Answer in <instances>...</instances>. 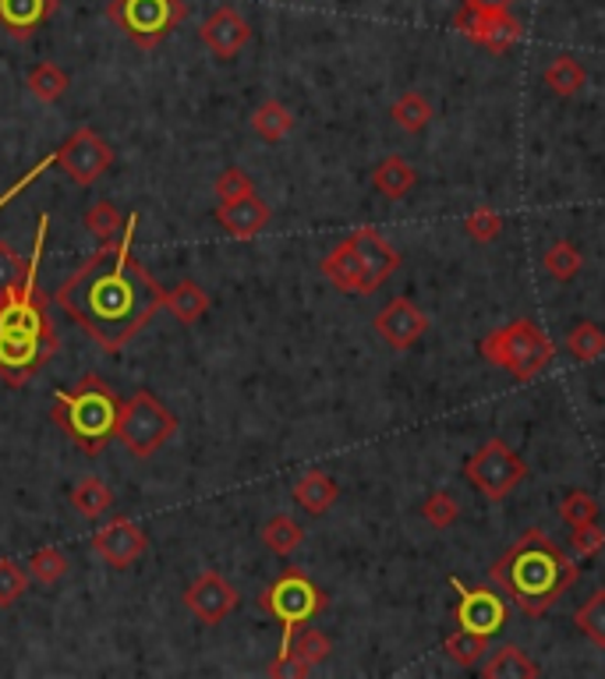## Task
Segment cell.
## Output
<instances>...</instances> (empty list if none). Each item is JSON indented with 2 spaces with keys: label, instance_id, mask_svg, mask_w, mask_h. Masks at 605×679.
Segmentation results:
<instances>
[{
  "label": "cell",
  "instance_id": "11",
  "mask_svg": "<svg viewBox=\"0 0 605 679\" xmlns=\"http://www.w3.org/2000/svg\"><path fill=\"white\" fill-rule=\"evenodd\" d=\"M450 588L461 594L457 608H453V619H457L461 630L471 634H482V637H493L507 626V599L493 588H464L457 576H450Z\"/></svg>",
  "mask_w": 605,
  "mask_h": 679
},
{
  "label": "cell",
  "instance_id": "36",
  "mask_svg": "<svg viewBox=\"0 0 605 679\" xmlns=\"http://www.w3.org/2000/svg\"><path fill=\"white\" fill-rule=\"evenodd\" d=\"M86 230L99 245H107V241H117V237H121L125 219H121V213H117L114 202H96V206L86 213Z\"/></svg>",
  "mask_w": 605,
  "mask_h": 679
},
{
  "label": "cell",
  "instance_id": "24",
  "mask_svg": "<svg viewBox=\"0 0 605 679\" xmlns=\"http://www.w3.org/2000/svg\"><path fill=\"white\" fill-rule=\"evenodd\" d=\"M166 309L181 322V326H195V322L209 312V294L202 291L195 280H181L171 294H166Z\"/></svg>",
  "mask_w": 605,
  "mask_h": 679
},
{
  "label": "cell",
  "instance_id": "29",
  "mask_svg": "<svg viewBox=\"0 0 605 679\" xmlns=\"http://www.w3.org/2000/svg\"><path fill=\"white\" fill-rule=\"evenodd\" d=\"M67 499H72V509H75L78 517H89V520H93V517H104L107 509H110V488L89 474V478L75 482L72 496H67Z\"/></svg>",
  "mask_w": 605,
  "mask_h": 679
},
{
  "label": "cell",
  "instance_id": "1",
  "mask_svg": "<svg viewBox=\"0 0 605 679\" xmlns=\"http://www.w3.org/2000/svg\"><path fill=\"white\" fill-rule=\"evenodd\" d=\"M134 227H139V216H128L121 237L99 245L57 291L61 312L107 354L125 351L131 336L142 333L153 315L166 309L160 280L131 251Z\"/></svg>",
  "mask_w": 605,
  "mask_h": 679
},
{
  "label": "cell",
  "instance_id": "19",
  "mask_svg": "<svg viewBox=\"0 0 605 679\" xmlns=\"http://www.w3.org/2000/svg\"><path fill=\"white\" fill-rule=\"evenodd\" d=\"M57 0H0V29L14 40H29L40 25L54 19Z\"/></svg>",
  "mask_w": 605,
  "mask_h": 679
},
{
  "label": "cell",
  "instance_id": "28",
  "mask_svg": "<svg viewBox=\"0 0 605 679\" xmlns=\"http://www.w3.org/2000/svg\"><path fill=\"white\" fill-rule=\"evenodd\" d=\"M390 117H393V125L403 128L408 134H418V131H425L429 121H432V104L422 96V93H403L397 104L390 107Z\"/></svg>",
  "mask_w": 605,
  "mask_h": 679
},
{
  "label": "cell",
  "instance_id": "35",
  "mask_svg": "<svg viewBox=\"0 0 605 679\" xmlns=\"http://www.w3.org/2000/svg\"><path fill=\"white\" fill-rule=\"evenodd\" d=\"M443 651H446L453 661H457V666L471 669L485 651H489V637L471 634V630H453V634L443 640Z\"/></svg>",
  "mask_w": 605,
  "mask_h": 679
},
{
  "label": "cell",
  "instance_id": "27",
  "mask_svg": "<svg viewBox=\"0 0 605 679\" xmlns=\"http://www.w3.org/2000/svg\"><path fill=\"white\" fill-rule=\"evenodd\" d=\"M67 89H72V78H67V72L57 64L43 61L29 72V93L36 96L40 104H57Z\"/></svg>",
  "mask_w": 605,
  "mask_h": 679
},
{
  "label": "cell",
  "instance_id": "2",
  "mask_svg": "<svg viewBox=\"0 0 605 679\" xmlns=\"http://www.w3.org/2000/svg\"><path fill=\"white\" fill-rule=\"evenodd\" d=\"M50 216H40L36 245L19 287L0 294V382L25 386L32 376H40L46 362L61 351V336L50 315V298L40 287V259L46 245Z\"/></svg>",
  "mask_w": 605,
  "mask_h": 679
},
{
  "label": "cell",
  "instance_id": "3",
  "mask_svg": "<svg viewBox=\"0 0 605 679\" xmlns=\"http://www.w3.org/2000/svg\"><path fill=\"white\" fill-rule=\"evenodd\" d=\"M496 588L507 591V599L531 619H542L563 594L574 588L577 567L545 531H525L514 546L489 567Z\"/></svg>",
  "mask_w": 605,
  "mask_h": 679
},
{
  "label": "cell",
  "instance_id": "16",
  "mask_svg": "<svg viewBox=\"0 0 605 679\" xmlns=\"http://www.w3.org/2000/svg\"><path fill=\"white\" fill-rule=\"evenodd\" d=\"M372 326H376V333H379L393 351H408V347H414L418 340L429 333V315L418 309L414 301L393 298V301L376 315Z\"/></svg>",
  "mask_w": 605,
  "mask_h": 679
},
{
  "label": "cell",
  "instance_id": "8",
  "mask_svg": "<svg viewBox=\"0 0 605 679\" xmlns=\"http://www.w3.org/2000/svg\"><path fill=\"white\" fill-rule=\"evenodd\" d=\"M174 432H177V418L149 389H139L131 400H125L117 439L128 446L134 461H149Z\"/></svg>",
  "mask_w": 605,
  "mask_h": 679
},
{
  "label": "cell",
  "instance_id": "40",
  "mask_svg": "<svg viewBox=\"0 0 605 679\" xmlns=\"http://www.w3.org/2000/svg\"><path fill=\"white\" fill-rule=\"evenodd\" d=\"M29 588V573L14 559H0V608H11Z\"/></svg>",
  "mask_w": 605,
  "mask_h": 679
},
{
  "label": "cell",
  "instance_id": "4",
  "mask_svg": "<svg viewBox=\"0 0 605 679\" xmlns=\"http://www.w3.org/2000/svg\"><path fill=\"white\" fill-rule=\"evenodd\" d=\"M121 407L125 400L99 379L86 376L78 379L75 389H57L50 418L57 429L72 439L78 450H86L89 456L104 450L110 439H117V424H121Z\"/></svg>",
  "mask_w": 605,
  "mask_h": 679
},
{
  "label": "cell",
  "instance_id": "26",
  "mask_svg": "<svg viewBox=\"0 0 605 679\" xmlns=\"http://www.w3.org/2000/svg\"><path fill=\"white\" fill-rule=\"evenodd\" d=\"M251 131L262 142H283L294 131V114L280 104V99H266V104L251 114Z\"/></svg>",
  "mask_w": 605,
  "mask_h": 679
},
{
  "label": "cell",
  "instance_id": "30",
  "mask_svg": "<svg viewBox=\"0 0 605 679\" xmlns=\"http://www.w3.org/2000/svg\"><path fill=\"white\" fill-rule=\"evenodd\" d=\"M545 85L557 96H577L584 85H587V72H584V64L574 61V57H557L549 67H545Z\"/></svg>",
  "mask_w": 605,
  "mask_h": 679
},
{
  "label": "cell",
  "instance_id": "37",
  "mask_svg": "<svg viewBox=\"0 0 605 679\" xmlns=\"http://www.w3.org/2000/svg\"><path fill=\"white\" fill-rule=\"evenodd\" d=\"M598 514H602L598 499L592 496V492H584V488L566 492L563 503H560V517L570 524V528H584V524H595Z\"/></svg>",
  "mask_w": 605,
  "mask_h": 679
},
{
  "label": "cell",
  "instance_id": "18",
  "mask_svg": "<svg viewBox=\"0 0 605 679\" xmlns=\"http://www.w3.org/2000/svg\"><path fill=\"white\" fill-rule=\"evenodd\" d=\"M213 219L220 224L230 237H238V241H248V237H256L269 227V219H273V213H269L266 202L251 192L245 198H234V202H220L213 213Z\"/></svg>",
  "mask_w": 605,
  "mask_h": 679
},
{
  "label": "cell",
  "instance_id": "41",
  "mask_svg": "<svg viewBox=\"0 0 605 679\" xmlns=\"http://www.w3.org/2000/svg\"><path fill=\"white\" fill-rule=\"evenodd\" d=\"M29 262L22 259L19 251H14L8 241H0V294H8L11 287H19L22 277H25Z\"/></svg>",
  "mask_w": 605,
  "mask_h": 679
},
{
  "label": "cell",
  "instance_id": "34",
  "mask_svg": "<svg viewBox=\"0 0 605 679\" xmlns=\"http://www.w3.org/2000/svg\"><path fill=\"white\" fill-rule=\"evenodd\" d=\"M577 630L595 644V648H605V591H595L577 613H574Z\"/></svg>",
  "mask_w": 605,
  "mask_h": 679
},
{
  "label": "cell",
  "instance_id": "42",
  "mask_svg": "<svg viewBox=\"0 0 605 679\" xmlns=\"http://www.w3.org/2000/svg\"><path fill=\"white\" fill-rule=\"evenodd\" d=\"M251 192H256V188H251L248 174H245V170H238V166H227V170H220V177H216V198H220V202L245 198Z\"/></svg>",
  "mask_w": 605,
  "mask_h": 679
},
{
  "label": "cell",
  "instance_id": "9",
  "mask_svg": "<svg viewBox=\"0 0 605 679\" xmlns=\"http://www.w3.org/2000/svg\"><path fill=\"white\" fill-rule=\"evenodd\" d=\"M464 478L475 485L485 499L499 503V499H507L517 485H525L528 464H525V456H517L503 439H489V443L467 456Z\"/></svg>",
  "mask_w": 605,
  "mask_h": 679
},
{
  "label": "cell",
  "instance_id": "33",
  "mask_svg": "<svg viewBox=\"0 0 605 679\" xmlns=\"http://www.w3.org/2000/svg\"><path fill=\"white\" fill-rule=\"evenodd\" d=\"M542 266H545V273L552 277V280H574L581 269H584V255L570 245V241H557L552 245L549 251H545V259H542Z\"/></svg>",
  "mask_w": 605,
  "mask_h": 679
},
{
  "label": "cell",
  "instance_id": "15",
  "mask_svg": "<svg viewBox=\"0 0 605 679\" xmlns=\"http://www.w3.org/2000/svg\"><path fill=\"white\" fill-rule=\"evenodd\" d=\"M350 241H355L358 259H361V294H376L379 287L400 269V251L390 241H382V234L372 227L355 230L350 234Z\"/></svg>",
  "mask_w": 605,
  "mask_h": 679
},
{
  "label": "cell",
  "instance_id": "32",
  "mask_svg": "<svg viewBox=\"0 0 605 679\" xmlns=\"http://www.w3.org/2000/svg\"><path fill=\"white\" fill-rule=\"evenodd\" d=\"M566 351L574 354L577 362H598L605 354V333L595 326V322H577L566 336Z\"/></svg>",
  "mask_w": 605,
  "mask_h": 679
},
{
  "label": "cell",
  "instance_id": "25",
  "mask_svg": "<svg viewBox=\"0 0 605 679\" xmlns=\"http://www.w3.org/2000/svg\"><path fill=\"white\" fill-rule=\"evenodd\" d=\"M262 541H266V549L280 556V559H288L301 549V541H305V528L288 517V514H277V517H269L262 524Z\"/></svg>",
  "mask_w": 605,
  "mask_h": 679
},
{
  "label": "cell",
  "instance_id": "44",
  "mask_svg": "<svg viewBox=\"0 0 605 679\" xmlns=\"http://www.w3.org/2000/svg\"><path fill=\"white\" fill-rule=\"evenodd\" d=\"M514 0H467V8H475L482 14H499V11H510Z\"/></svg>",
  "mask_w": 605,
  "mask_h": 679
},
{
  "label": "cell",
  "instance_id": "6",
  "mask_svg": "<svg viewBox=\"0 0 605 679\" xmlns=\"http://www.w3.org/2000/svg\"><path fill=\"white\" fill-rule=\"evenodd\" d=\"M259 605H262V613H269L283 626V644H288L298 626H305L318 613H326L329 599L312 576H305L301 570H283L277 581L259 594Z\"/></svg>",
  "mask_w": 605,
  "mask_h": 679
},
{
  "label": "cell",
  "instance_id": "38",
  "mask_svg": "<svg viewBox=\"0 0 605 679\" xmlns=\"http://www.w3.org/2000/svg\"><path fill=\"white\" fill-rule=\"evenodd\" d=\"M422 517L432 524V528H450V524H457L461 517V503L453 499V492L440 488V492H432V496L422 503Z\"/></svg>",
  "mask_w": 605,
  "mask_h": 679
},
{
  "label": "cell",
  "instance_id": "23",
  "mask_svg": "<svg viewBox=\"0 0 605 679\" xmlns=\"http://www.w3.org/2000/svg\"><path fill=\"white\" fill-rule=\"evenodd\" d=\"M372 184H376V192L386 195V198H403L418 184V170L400 157H386L372 170Z\"/></svg>",
  "mask_w": 605,
  "mask_h": 679
},
{
  "label": "cell",
  "instance_id": "21",
  "mask_svg": "<svg viewBox=\"0 0 605 679\" xmlns=\"http://www.w3.org/2000/svg\"><path fill=\"white\" fill-rule=\"evenodd\" d=\"M336 499H341V485L326 471H305L294 482V503L312 517H323L326 509H333Z\"/></svg>",
  "mask_w": 605,
  "mask_h": 679
},
{
  "label": "cell",
  "instance_id": "5",
  "mask_svg": "<svg viewBox=\"0 0 605 679\" xmlns=\"http://www.w3.org/2000/svg\"><path fill=\"white\" fill-rule=\"evenodd\" d=\"M482 358L489 365L507 368L514 379L528 382L552 365L557 347H552V340L531 319H517L510 326H503L482 340Z\"/></svg>",
  "mask_w": 605,
  "mask_h": 679
},
{
  "label": "cell",
  "instance_id": "17",
  "mask_svg": "<svg viewBox=\"0 0 605 679\" xmlns=\"http://www.w3.org/2000/svg\"><path fill=\"white\" fill-rule=\"evenodd\" d=\"M198 36H202V43L209 46V54H213V57L234 61V57H238L241 50L248 46V40H251V25L245 22V14H241L238 8L224 4V8H216V11L209 14Z\"/></svg>",
  "mask_w": 605,
  "mask_h": 679
},
{
  "label": "cell",
  "instance_id": "22",
  "mask_svg": "<svg viewBox=\"0 0 605 679\" xmlns=\"http://www.w3.org/2000/svg\"><path fill=\"white\" fill-rule=\"evenodd\" d=\"M485 679H534L542 676V669L528 658V651H520L517 644H503L496 648V655H489V661L482 666Z\"/></svg>",
  "mask_w": 605,
  "mask_h": 679
},
{
  "label": "cell",
  "instance_id": "12",
  "mask_svg": "<svg viewBox=\"0 0 605 679\" xmlns=\"http://www.w3.org/2000/svg\"><path fill=\"white\" fill-rule=\"evenodd\" d=\"M184 605H188V613L202 626H220L234 608L241 605V594L234 584H227V576H220L216 570H206L188 584V591H184Z\"/></svg>",
  "mask_w": 605,
  "mask_h": 679
},
{
  "label": "cell",
  "instance_id": "31",
  "mask_svg": "<svg viewBox=\"0 0 605 679\" xmlns=\"http://www.w3.org/2000/svg\"><path fill=\"white\" fill-rule=\"evenodd\" d=\"M72 573V559H67L57 546H43L29 556V576L40 584H57Z\"/></svg>",
  "mask_w": 605,
  "mask_h": 679
},
{
  "label": "cell",
  "instance_id": "20",
  "mask_svg": "<svg viewBox=\"0 0 605 679\" xmlns=\"http://www.w3.org/2000/svg\"><path fill=\"white\" fill-rule=\"evenodd\" d=\"M323 277L336 287L341 294H361V259H358V248L355 241H341L326 259H323Z\"/></svg>",
  "mask_w": 605,
  "mask_h": 679
},
{
  "label": "cell",
  "instance_id": "13",
  "mask_svg": "<svg viewBox=\"0 0 605 679\" xmlns=\"http://www.w3.org/2000/svg\"><path fill=\"white\" fill-rule=\"evenodd\" d=\"M149 549V535L128 517H114L93 535V552L104 559L110 570H128L134 559H142Z\"/></svg>",
  "mask_w": 605,
  "mask_h": 679
},
{
  "label": "cell",
  "instance_id": "43",
  "mask_svg": "<svg viewBox=\"0 0 605 679\" xmlns=\"http://www.w3.org/2000/svg\"><path fill=\"white\" fill-rule=\"evenodd\" d=\"M602 546H605V531L598 524H584V528H574V535H570V552L581 559L602 552Z\"/></svg>",
  "mask_w": 605,
  "mask_h": 679
},
{
  "label": "cell",
  "instance_id": "7",
  "mask_svg": "<svg viewBox=\"0 0 605 679\" xmlns=\"http://www.w3.org/2000/svg\"><path fill=\"white\" fill-rule=\"evenodd\" d=\"M107 14L114 25H121V32L134 46L156 50L188 19V4L184 0H110Z\"/></svg>",
  "mask_w": 605,
  "mask_h": 679
},
{
  "label": "cell",
  "instance_id": "14",
  "mask_svg": "<svg viewBox=\"0 0 605 679\" xmlns=\"http://www.w3.org/2000/svg\"><path fill=\"white\" fill-rule=\"evenodd\" d=\"M453 29L467 36L471 43H478L493 54H507V50L520 40V22L514 19L510 11H499V14H482L475 8H461L457 19H453Z\"/></svg>",
  "mask_w": 605,
  "mask_h": 679
},
{
  "label": "cell",
  "instance_id": "39",
  "mask_svg": "<svg viewBox=\"0 0 605 679\" xmlns=\"http://www.w3.org/2000/svg\"><path fill=\"white\" fill-rule=\"evenodd\" d=\"M464 230H467L471 241L489 245V241H496L499 230H503V216H499L496 209H489V206H478L475 213H467Z\"/></svg>",
  "mask_w": 605,
  "mask_h": 679
},
{
  "label": "cell",
  "instance_id": "10",
  "mask_svg": "<svg viewBox=\"0 0 605 679\" xmlns=\"http://www.w3.org/2000/svg\"><path fill=\"white\" fill-rule=\"evenodd\" d=\"M54 163L78 184V188H93V184L114 166V149L107 139H99L93 128H78L72 139L57 149Z\"/></svg>",
  "mask_w": 605,
  "mask_h": 679
}]
</instances>
